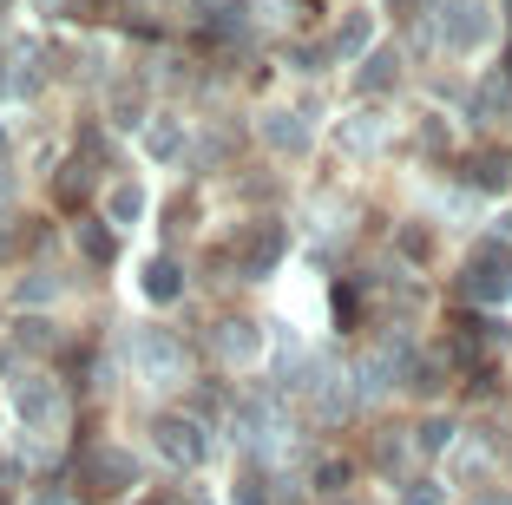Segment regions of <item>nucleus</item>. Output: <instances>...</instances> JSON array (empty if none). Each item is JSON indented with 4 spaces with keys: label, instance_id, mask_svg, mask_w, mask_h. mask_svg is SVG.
<instances>
[{
    "label": "nucleus",
    "instance_id": "obj_1",
    "mask_svg": "<svg viewBox=\"0 0 512 505\" xmlns=\"http://www.w3.org/2000/svg\"><path fill=\"white\" fill-rule=\"evenodd\" d=\"M158 446H165L171 460H184V466L197 460V440H191V427H184V420H165V427H158Z\"/></svg>",
    "mask_w": 512,
    "mask_h": 505
},
{
    "label": "nucleus",
    "instance_id": "obj_6",
    "mask_svg": "<svg viewBox=\"0 0 512 505\" xmlns=\"http://www.w3.org/2000/svg\"><path fill=\"white\" fill-rule=\"evenodd\" d=\"M33 505H66V499H60V492H40V499H33Z\"/></svg>",
    "mask_w": 512,
    "mask_h": 505
},
{
    "label": "nucleus",
    "instance_id": "obj_5",
    "mask_svg": "<svg viewBox=\"0 0 512 505\" xmlns=\"http://www.w3.org/2000/svg\"><path fill=\"white\" fill-rule=\"evenodd\" d=\"M86 256H112V237H106V230H86Z\"/></svg>",
    "mask_w": 512,
    "mask_h": 505
},
{
    "label": "nucleus",
    "instance_id": "obj_4",
    "mask_svg": "<svg viewBox=\"0 0 512 505\" xmlns=\"http://www.w3.org/2000/svg\"><path fill=\"white\" fill-rule=\"evenodd\" d=\"M138 210H145V197H138V191H112V217H119V223H132Z\"/></svg>",
    "mask_w": 512,
    "mask_h": 505
},
{
    "label": "nucleus",
    "instance_id": "obj_2",
    "mask_svg": "<svg viewBox=\"0 0 512 505\" xmlns=\"http://www.w3.org/2000/svg\"><path fill=\"white\" fill-rule=\"evenodd\" d=\"M145 296L151 302H171V296H178V269H171V263H151L145 269Z\"/></svg>",
    "mask_w": 512,
    "mask_h": 505
},
{
    "label": "nucleus",
    "instance_id": "obj_3",
    "mask_svg": "<svg viewBox=\"0 0 512 505\" xmlns=\"http://www.w3.org/2000/svg\"><path fill=\"white\" fill-rule=\"evenodd\" d=\"M14 407H20V420H46V414H53V394L33 381V387H20V394H14Z\"/></svg>",
    "mask_w": 512,
    "mask_h": 505
}]
</instances>
